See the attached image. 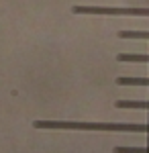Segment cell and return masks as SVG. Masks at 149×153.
I'll list each match as a JSON object with an SVG mask.
<instances>
[{"mask_svg":"<svg viewBox=\"0 0 149 153\" xmlns=\"http://www.w3.org/2000/svg\"><path fill=\"white\" fill-rule=\"evenodd\" d=\"M118 86H149V78H116Z\"/></svg>","mask_w":149,"mask_h":153,"instance_id":"obj_5","label":"cell"},{"mask_svg":"<svg viewBox=\"0 0 149 153\" xmlns=\"http://www.w3.org/2000/svg\"><path fill=\"white\" fill-rule=\"evenodd\" d=\"M121 39H149V31H121Z\"/></svg>","mask_w":149,"mask_h":153,"instance_id":"obj_6","label":"cell"},{"mask_svg":"<svg viewBox=\"0 0 149 153\" xmlns=\"http://www.w3.org/2000/svg\"><path fill=\"white\" fill-rule=\"evenodd\" d=\"M116 108H147L149 110V100H116Z\"/></svg>","mask_w":149,"mask_h":153,"instance_id":"obj_3","label":"cell"},{"mask_svg":"<svg viewBox=\"0 0 149 153\" xmlns=\"http://www.w3.org/2000/svg\"><path fill=\"white\" fill-rule=\"evenodd\" d=\"M112 153H149V147H115Z\"/></svg>","mask_w":149,"mask_h":153,"instance_id":"obj_7","label":"cell"},{"mask_svg":"<svg viewBox=\"0 0 149 153\" xmlns=\"http://www.w3.org/2000/svg\"><path fill=\"white\" fill-rule=\"evenodd\" d=\"M74 14H104V16H149V8H115V6H74Z\"/></svg>","mask_w":149,"mask_h":153,"instance_id":"obj_2","label":"cell"},{"mask_svg":"<svg viewBox=\"0 0 149 153\" xmlns=\"http://www.w3.org/2000/svg\"><path fill=\"white\" fill-rule=\"evenodd\" d=\"M116 59H118V61H139V63H149V55H143V53H118Z\"/></svg>","mask_w":149,"mask_h":153,"instance_id":"obj_4","label":"cell"},{"mask_svg":"<svg viewBox=\"0 0 149 153\" xmlns=\"http://www.w3.org/2000/svg\"><path fill=\"white\" fill-rule=\"evenodd\" d=\"M35 129H66V131H112V133H149V125L129 123H76V120H35Z\"/></svg>","mask_w":149,"mask_h":153,"instance_id":"obj_1","label":"cell"}]
</instances>
